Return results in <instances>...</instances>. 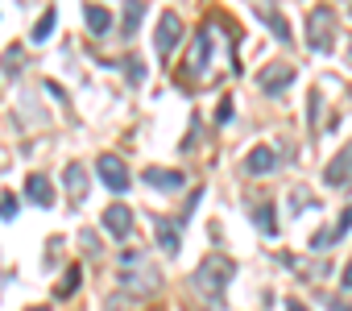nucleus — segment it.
<instances>
[{
  "mask_svg": "<svg viewBox=\"0 0 352 311\" xmlns=\"http://www.w3.org/2000/svg\"><path fill=\"white\" fill-rule=\"evenodd\" d=\"M228 278H232V261H228V257H220V253H212V257H204V261H199V270L191 274V286H195V294H199L208 307H216V303L224 299Z\"/></svg>",
  "mask_w": 352,
  "mask_h": 311,
  "instance_id": "nucleus-1",
  "label": "nucleus"
},
{
  "mask_svg": "<svg viewBox=\"0 0 352 311\" xmlns=\"http://www.w3.org/2000/svg\"><path fill=\"white\" fill-rule=\"evenodd\" d=\"M25 200L38 204V208H50V204H54V183H50L46 175H30V179H25Z\"/></svg>",
  "mask_w": 352,
  "mask_h": 311,
  "instance_id": "nucleus-10",
  "label": "nucleus"
},
{
  "mask_svg": "<svg viewBox=\"0 0 352 311\" xmlns=\"http://www.w3.org/2000/svg\"><path fill=\"white\" fill-rule=\"evenodd\" d=\"M141 17H145V5H141V0H133V5L124 9V21H120V30H124V38L141 25Z\"/></svg>",
  "mask_w": 352,
  "mask_h": 311,
  "instance_id": "nucleus-18",
  "label": "nucleus"
},
{
  "mask_svg": "<svg viewBox=\"0 0 352 311\" xmlns=\"http://www.w3.org/2000/svg\"><path fill=\"white\" fill-rule=\"evenodd\" d=\"M54 21H58V13H54V9H46V13L38 17V25H34V38H30V42H46V38H50V30H54Z\"/></svg>",
  "mask_w": 352,
  "mask_h": 311,
  "instance_id": "nucleus-19",
  "label": "nucleus"
},
{
  "mask_svg": "<svg viewBox=\"0 0 352 311\" xmlns=\"http://www.w3.org/2000/svg\"><path fill=\"white\" fill-rule=\"evenodd\" d=\"M141 179H145L149 187H157V191H183V183H187V175H183V171H162V167L145 171Z\"/></svg>",
  "mask_w": 352,
  "mask_h": 311,
  "instance_id": "nucleus-12",
  "label": "nucleus"
},
{
  "mask_svg": "<svg viewBox=\"0 0 352 311\" xmlns=\"http://www.w3.org/2000/svg\"><path fill=\"white\" fill-rule=\"evenodd\" d=\"M216 120H220V125H228V120H232V100H224V104L216 108Z\"/></svg>",
  "mask_w": 352,
  "mask_h": 311,
  "instance_id": "nucleus-25",
  "label": "nucleus"
},
{
  "mask_svg": "<svg viewBox=\"0 0 352 311\" xmlns=\"http://www.w3.org/2000/svg\"><path fill=\"white\" fill-rule=\"evenodd\" d=\"M294 83V67H286V63H270L261 75H257V87L265 92V96H278L282 87H290Z\"/></svg>",
  "mask_w": 352,
  "mask_h": 311,
  "instance_id": "nucleus-8",
  "label": "nucleus"
},
{
  "mask_svg": "<svg viewBox=\"0 0 352 311\" xmlns=\"http://www.w3.org/2000/svg\"><path fill=\"white\" fill-rule=\"evenodd\" d=\"M331 311H352L348 303H340V299H331Z\"/></svg>",
  "mask_w": 352,
  "mask_h": 311,
  "instance_id": "nucleus-27",
  "label": "nucleus"
},
{
  "mask_svg": "<svg viewBox=\"0 0 352 311\" xmlns=\"http://www.w3.org/2000/svg\"><path fill=\"white\" fill-rule=\"evenodd\" d=\"M120 282L133 286V290H153L157 286V270L145 266V253L129 249V253H120Z\"/></svg>",
  "mask_w": 352,
  "mask_h": 311,
  "instance_id": "nucleus-2",
  "label": "nucleus"
},
{
  "mask_svg": "<svg viewBox=\"0 0 352 311\" xmlns=\"http://www.w3.org/2000/svg\"><path fill=\"white\" fill-rule=\"evenodd\" d=\"M307 30H311L307 46H311L315 54H331V50H336V21H331L327 9H315V13L307 17Z\"/></svg>",
  "mask_w": 352,
  "mask_h": 311,
  "instance_id": "nucleus-3",
  "label": "nucleus"
},
{
  "mask_svg": "<svg viewBox=\"0 0 352 311\" xmlns=\"http://www.w3.org/2000/svg\"><path fill=\"white\" fill-rule=\"evenodd\" d=\"M153 233H157V245H162V253H166V257L179 253V233H183V220H166V216H157V220H153Z\"/></svg>",
  "mask_w": 352,
  "mask_h": 311,
  "instance_id": "nucleus-9",
  "label": "nucleus"
},
{
  "mask_svg": "<svg viewBox=\"0 0 352 311\" xmlns=\"http://www.w3.org/2000/svg\"><path fill=\"white\" fill-rule=\"evenodd\" d=\"M344 290H352V261L344 266Z\"/></svg>",
  "mask_w": 352,
  "mask_h": 311,
  "instance_id": "nucleus-26",
  "label": "nucleus"
},
{
  "mask_svg": "<svg viewBox=\"0 0 352 311\" xmlns=\"http://www.w3.org/2000/svg\"><path fill=\"white\" fill-rule=\"evenodd\" d=\"M17 58H21V46H13V50L5 54V75H9V79L17 75Z\"/></svg>",
  "mask_w": 352,
  "mask_h": 311,
  "instance_id": "nucleus-24",
  "label": "nucleus"
},
{
  "mask_svg": "<svg viewBox=\"0 0 352 311\" xmlns=\"http://www.w3.org/2000/svg\"><path fill=\"white\" fill-rule=\"evenodd\" d=\"M83 21H87V30H91V34H108L112 13H108V9H100V5H87V9H83Z\"/></svg>",
  "mask_w": 352,
  "mask_h": 311,
  "instance_id": "nucleus-15",
  "label": "nucleus"
},
{
  "mask_svg": "<svg viewBox=\"0 0 352 311\" xmlns=\"http://www.w3.org/2000/svg\"><path fill=\"white\" fill-rule=\"evenodd\" d=\"M79 278H83V270H79V266H71V270H67V278H63V286H54V294H58V299H67V294H75V286H79Z\"/></svg>",
  "mask_w": 352,
  "mask_h": 311,
  "instance_id": "nucleus-20",
  "label": "nucleus"
},
{
  "mask_svg": "<svg viewBox=\"0 0 352 311\" xmlns=\"http://www.w3.org/2000/svg\"><path fill=\"white\" fill-rule=\"evenodd\" d=\"M253 13H257V21H261V25H270V30L278 34V42H286V46H290V25H286V17H282L274 5H253Z\"/></svg>",
  "mask_w": 352,
  "mask_h": 311,
  "instance_id": "nucleus-13",
  "label": "nucleus"
},
{
  "mask_svg": "<svg viewBox=\"0 0 352 311\" xmlns=\"http://www.w3.org/2000/svg\"><path fill=\"white\" fill-rule=\"evenodd\" d=\"M286 311H307V307L302 303H286Z\"/></svg>",
  "mask_w": 352,
  "mask_h": 311,
  "instance_id": "nucleus-28",
  "label": "nucleus"
},
{
  "mask_svg": "<svg viewBox=\"0 0 352 311\" xmlns=\"http://www.w3.org/2000/svg\"><path fill=\"white\" fill-rule=\"evenodd\" d=\"M253 220L261 224V233H265V237H278V216H274V204H257V208H253Z\"/></svg>",
  "mask_w": 352,
  "mask_h": 311,
  "instance_id": "nucleus-16",
  "label": "nucleus"
},
{
  "mask_svg": "<svg viewBox=\"0 0 352 311\" xmlns=\"http://www.w3.org/2000/svg\"><path fill=\"white\" fill-rule=\"evenodd\" d=\"M208 63H212V25H204V30L195 34V46H191L183 71H187L191 79H204V75H208Z\"/></svg>",
  "mask_w": 352,
  "mask_h": 311,
  "instance_id": "nucleus-5",
  "label": "nucleus"
},
{
  "mask_svg": "<svg viewBox=\"0 0 352 311\" xmlns=\"http://www.w3.org/2000/svg\"><path fill=\"white\" fill-rule=\"evenodd\" d=\"M179 38H183V17L166 9V13H162V21H157V38H153L157 58H170V54H174V46H179Z\"/></svg>",
  "mask_w": 352,
  "mask_h": 311,
  "instance_id": "nucleus-4",
  "label": "nucleus"
},
{
  "mask_svg": "<svg viewBox=\"0 0 352 311\" xmlns=\"http://www.w3.org/2000/svg\"><path fill=\"white\" fill-rule=\"evenodd\" d=\"M348 228H352V204L340 212V220H336V228H331V233H336V241H344V237H348Z\"/></svg>",
  "mask_w": 352,
  "mask_h": 311,
  "instance_id": "nucleus-22",
  "label": "nucleus"
},
{
  "mask_svg": "<svg viewBox=\"0 0 352 311\" xmlns=\"http://www.w3.org/2000/svg\"><path fill=\"white\" fill-rule=\"evenodd\" d=\"M104 228H108L112 237H120V241H124V237L133 233V212H129L124 204H112V208L104 212Z\"/></svg>",
  "mask_w": 352,
  "mask_h": 311,
  "instance_id": "nucleus-11",
  "label": "nucleus"
},
{
  "mask_svg": "<svg viewBox=\"0 0 352 311\" xmlns=\"http://www.w3.org/2000/svg\"><path fill=\"white\" fill-rule=\"evenodd\" d=\"M13 216H17V195L5 191V195H0V220H13Z\"/></svg>",
  "mask_w": 352,
  "mask_h": 311,
  "instance_id": "nucleus-23",
  "label": "nucleus"
},
{
  "mask_svg": "<svg viewBox=\"0 0 352 311\" xmlns=\"http://www.w3.org/2000/svg\"><path fill=\"white\" fill-rule=\"evenodd\" d=\"M323 183H327V187H348V183H352V141L323 167Z\"/></svg>",
  "mask_w": 352,
  "mask_h": 311,
  "instance_id": "nucleus-7",
  "label": "nucleus"
},
{
  "mask_svg": "<svg viewBox=\"0 0 352 311\" xmlns=\"http://www.w3.org/2000/svg\"><path fill=\"white\" fill-rule=\"evenodd\" d=\"M67 191H71V200L75 204H83V167H67Z\"/></svg>",
  "mask_w": 352,
  "mask_h": 311,
  "instance_id": "nucleus-17",
  "label": "nucleus"
},
{
  "mask_svg": "<svg viewBox=\"0 0 352 311\" xmlns=\"http://www.w3.org/2000/svg\"><path fill=\"white\" fill-rule=\"evenodd\" d=\"M96 171H100V183L108 187V191H129V171H124V162L116 158V153H100V162H96Z\"/></svg>",
  "mask_w": 352,
  "mask_h": 311,
  "instance_id": "nucleus-6",
  "label": "nucleus"
},
{
  "mask_svg": "<svg viewBox=\"0 0 352 311\" xmlns=\"http://www.w3.org/2000/svg\"><path fill=\"white\" fill-rule=\"evenodd\" d=\"M124 71H129V83H133V87H141V83H145V63H141V58H129V63H124Z\"/></svg>",
  "mask_w": 352,
  "mask_h": 311,
  "instance_id": "nucleus-21",
  "label": "nucleus"
},
{
  "mask_svg": "<svg viewBox=\"0 0 352 311\" xmlns=\"http://www.w3.org/2000/svg\"><path fill=\"white\" fill-rule=\"evenodd\" d=\"M34 311H46V307H34Z\"/></svg>",
  "mask_w": 352,
  "mask_h": 311,
  "instance_id": "nucleus-29",
  "label": "nucleus"
},
{
  "mask_svg": "<svg viewBox=\"0 0 352 311\" xmlns=\"http://www.w3.org/2000/svg\"><path fill=\"white\" fill-rule=\"evenodd\" d=\"M274 167H278V153H274L270 145L249 149V158H245V171H249V175H270Z\"/></svg>",
  "mask_w": 352,
  "mask_h": 311,
  "instance_id": "nucleus-14",
  "label": "nucleus"
}]
</instances>
